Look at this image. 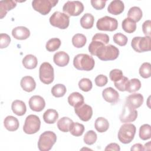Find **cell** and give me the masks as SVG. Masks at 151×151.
Returning a JSON list of instances; mask_svg holds the SVG:
<instances>
[{"instance_id":"obj_1","label":"cell","mask_w":151,"mask_h":151,"mask_svg":"<svg viewBox=\"0 0 151 151\" xmlns=\"http://www.w3.org/2000/svg\"><path fill=\"white\" fill-rule=\"evenodd\" d=\"M95 61L93 57L87 54H78L73 60L74 67L78 70L90 71L93 69Z\"/></svg>"},{"instance_id":"obj_2","label":"cell","mask_w":151,"mask_h":151,"mask_svg":"<svg viewBox=\"0 0 151 151\" xmlns=\"http://www.w3.org/2000/svg\"><path fill=\"white\" fill-rule=\"evenodd\" d=\"M119 55V49L111 44L104 45L100 47L96 53L97 56L102 61H111L116 60Z\"/></svg>"},{"instance_id":"obj_3","label":"cell","mask_w":151,"mask_h":151,"mask_svg":"<svg viewBox=\"0 0 151 151\" xmlns=\"http://www.w3.org/2000/svg\"><path fill=\"white\" fill-rule=\"evenodd\" d=\"M57 141L56 134L51 131H45L40 136L38 147L41 151H48Z\"/></svg>"},{"instance_id":"obj_4","label":"cell","mask_w":151,"mask_h":151,"mask_svg":"<svg viewBox=\"0 0 151 151\" xmlns=\"http://www.w3.org/2000/svg\"><path fill=\"white\" fill-rule=\"evenodd\" d=\"M136 130V127L133 124L126 123L122 125L118 132L119 141L124 144L130 143L134 139Z\"/></svg>"},{"instance_id":"obj_5","label":"cell","mask_w":151,"mask_h":151,"mask_svg":"<svg viewBox=\"0 0 151 151\" xmlns=\"http://www.w3.org/2000/svg\"><path fill=\"white\" fill-rule=\"evenodd\" d=\"M131 45L137 52L149 51L151 50L150 37H135L132 40Z\"/></svg>"},{"instance_id":"obj_6","label":"cell","mask_w":151,"mask_h":151,"mask_svg":"<svg viewBox=\"0 0 151 151\" xmlns=\"http://www.w3.org/2000/svg\"><path fill=\"white\" fill-rule=\"evenodd\" d=\"M39 77L42 83L45 84H51L54 78V68L48 62H44L40 67Z\"/></svg>"},{"instance_id":"obj_7","label":"cell","mask_w":151,"mask_h":151,"mask_svg":"<svg viewBox=\"0 0 151 151\" xmlns=\"http://www.w3.org/2000/svg\"><path fill=\"white\" fill-rule=\"evenodd\" d=\"M50 22L54 27L61 29H65L69 25L70 18L65 13L56 11L50 17Z\"/></svg>"},{"instance_id":"obj_8","label":"cell","mask_w":151,"mask_h":151,"mask_svg":"<svg viewBox=\"0 0 151 151\" xmlns=\"http://www.w3.org/2000/svg\"><path fill=\"white\" fill-rule=\"evenodd\" d=\"M57 0H34L32 2L33 9L43 15L48 14L51 9L58 3Z\"/></svg>"},{"instance_id":"obj_9","label":"cell","mask_w":151,"mask_h":151,"mask_svg":"<svg viewBox=\"0 0 151 151\" xmlns=\"http://www.w3.org/2000/svg\"><path fill=\"white\" fill-rule=\"evenodd\" d=\"M41 121L40 118L36 115L30 114L25 119L23 130L27 134H34L39 131Z\"/></svg>"},{"instance_id":"obj_10","label":"cell","mask_w":151,"mask_h":151,"mask_svg":"<svg viewBox=\"0 0 151 151\" xmlns=\"http://www.w3.org/2000/svg\"><path fill=\"white\" fill-rule=\"evenodd\" d=\"M96 27L100 31H113L118 27V22L116 19L109 16H105L98 19Z\"/></svg>"},{"instance_id":"obj_11","label":"cell","mask_w":151,"mask_h":151,"mask_svg":"<svg viewBox=\"0 0 151 151\" xmlns=\"http://www.w3.org/2000/svg\"><path fill=\"white\" fill-rule=\"evenodd\" d=\"M63 12L70 16H78L84 11V5L78 1H68L63 7Z\"/></svg>"},{"instance_id":"obj_12","label":"cell","mask_w":151,"mask_h":151,"mask_svg":"<svg viewBox=\"0 0 151 151\" xmlns=\"http://www.w3.org/2000/svg\"><path fill=\"white\" fill-rule=\"evenodd\" d=\"M74 111L79 118L84 122H87L90 120L93 115L92 107L84 103L78 107H75Z\"/></svg>"},{"instance_id":"obj_13","label":"cell","mask_w":151,"mask_h":151,"mask_svg":"<svg viewBox=\"0 0 151 151\" xmlns=\"http://www.w3.org/2000/svg\"><path fill=\"white\" fill-rule=\"evenodd\" d=\"M137 117V111L136 109L124 105L122 113L120 115V120L122 123H129L136 120Z\"/></svg>"},{"instance_id":"obj_14","label":"cell","mask_w":151,"mask_h":151,"mask_svg":"<svg viewBox=\"0 0 151 151\" xmlns=\"http://www.w3.org/2000/svg\"><path fill=\"white\" fill-rule=\"evenodd\" d=\"M143 103V96L140 93H133L126 98L125 104L136 109L140 107Z\"/></svg>"},{"instance_id":"obj_15","label":"cell","mask_w":151,"mask_h":151,"mask_svg":"<svg viewBox=\"0 0 151 151\" xmlns=\"http://www.w3.org/2000/svg\"><path fill=\"white\" fill-rule=\"evenodd\" d=\"M29 106L32 110L40 112L44 109L45 106V102L41 96L35 95L32 96L29 99Z\"/></svg>"},{"instance_id":"obj_16","label":"cell","mask_w":151,"mask_h":151,"mask_svg":"<svg viewBox=\"0 0 151 151\" xmlns=\"http://www.w3.org/2000/svg\"><path fill=\"white\" fill-rule=\"evenodd\" d=\"M102 96L105 101L113 104H116L119 100V94L112 87H107L103 90Z\"/></svg>"},{"instance_id":"obj_17","label":"cell","mask_w":151,"mask_h":151,"mask_svg":"<svg viewBox=\"0 0 151 151\" xmlns=\"http://www.w3.org/2000/svg\"><path fill=\"white\" fill-rule=\"evenodd\" d=\"M13 37L17 40H24L27 39L30 35V31L27 27L19 26L14 28L12 31Z\"/></svg>"},{"instance_id":"obj_18","label":"cell","mask_w":151,"mask_h":151,"mask_svg":"<svg viewBox=\"0 0 151 151\" xmlns=\"http://www.w3.org/2000/svg\"><path fill=\"white\" fill-rule=\"evenodd\" d=\"M124 9V3L120 0H114L111 1L107 7L108 12L110 14L114 15L120 14L122 12H123Z\"/></svg>"},{"instance_id":"obj_19","label":"cell","mask_w":151,"mask_h":151,"mask_svg":"<svg viewBox=\"0 0 151 151\" xmlns=\"http://www.w3.org/2000/svg\"><path fill=\"white\" fill-rule=\"evenodd\" d=\"M54 63L59 67L66 66L70 61V57L64 51H58L55 53L53 57Z\"/></svg>"},{"instance_id":"obj_20","label":"cell","mask_w":151,"mask_h":151,"mask_svg":"<svg viewBox=\"0 0 151 151\" xmlns=\"http://www.w3.org/2000/svg\"><path fill=\"white\" fill-rule=\"evenodd\" d=\"M17 1L4 0L0 1V18L2 19L8 11L14 8L17 5Z\"/></svg>"},{"instance_id":"obj_21","label":"cell","mask_w":151,"mask_h":151,"mask_svg":"<svg viewBox=\"0 0 151 151\" xmlns=\"http://www.w3.org/2000/svg\"><path fill=\"white\" fill-rule=\"evenodd\" d=\"M22 88L27 92H31L36 87V83L31 76H25L22 78L20 82Z\"/></svg>"},{"instance_id":"obj_22","label":"cell","mask_w":151,"mask_h":151,"mask_svg":"<svg viewBox=\"0 0 151 151\" xmlns=\"http://www.w3.org/2000/svg\"><path fill=\"white\" fill-rule=\"evenodd\" d=\"M84 97L78 92H73L68 97V102L73 107H77L84 103Z\"/></svg>"},{"instance_id":"obj_23","label":"cell","mask_w":151,"mask_h":151,"mask_svg":"<svg viewBox=\"0 0 151 151\" xmlns=\"http://www.w3.org/2000/svg\"><path fill=\"white\" fill-rule=\"evenodd\" d=\"M11 109L13 113L19 116L24 115L27 111V107L25 103L19 100H14L12 103Z\"/></svg>"},{"instance_id":"obj_24","label":"cell","mask_w":151,"mask_h":151,"mask_svg":"<svg viewBox=\"0 0 151 151\" xmlns=\"http://www.w3.org/2000/svg\"><path fill=\"white\" fill-rule=\"evenodd\" d=\"M4 125L5 127L10 132L17 130L19 126L18 120L12 116H8L5 118Z\"/></svg>"},{"instance_id":"obj_25","label":"cell","mask_w":151,"mask_h":151,"mask_svg":"<svg viewBox=\"0 0 151 151\" xmlns=\"http://www.w3.org/2000/svg\"><path fill=\"white\" fill-rule=\"evenodd\" d=\"M22 64L24 67L29 70L36 68L38 64L37 57L32 54H28L22 59Z\"/></svg>"},{"instance_id":"obj_26","label":"cell","mask_w":151,"mask_h":151,"mask_svg":"<svg viewBox=\"0 0 151 151\" xmlns=\"http://www.w3.org/2000/svg\"><path fill=\"white\" fill-rule=\"evenodd\" d=\"M58 118V113L54 109H48L43 114L44 121L48 124L54 123Z\"/></svg>"},{"instance_id":"obj_27","label":"cell","mask_w":151,"mask_h":151,"mask_svg":"<svg viewBox=\"0 0 151 151\" xmlns=\"http://www.w3.org/2000/svg\"><path fill=\"white\" fill-rule=\"evenodd\" d=\"M73 123V121L67 117L61 118L57 122V127L58 129L63 132H68L70 131V127Z\"/></svg>"},{"instance_id":"obj_28","label":"cell","mask_w":151,"mask_h":151,"mask_svg":"<svg viewBox=\"0 0 151 151\" xmlns=\"http://www.w3.org/2000/svg\"><path fill=\"white\" fill-rule=\"evenodd\" d=\"M94 127L97 132L99 133H103L108 130L109 127V123L106 119L103 117H100L96 120Z\"/></svg>"},{"instance_id":"obj_29","label":"cell","mask_w":151,"mask_h":151,"mask_svg":"<svg viewBox=\"0 0 151 151\" xmlns=\"http://www.w3.org/2000/svg\"><path fill=\"white\" fill-rule=\"evenodd\" d=\"M94 21L93 15L90 13H86L81 18L80 24L84 29H90L93 26Z\"/></svg>"},{"instance_id":"obj_30","label":"cell","mask_w":151,"mask_h":151,"mask_svg":"<svg viewBox=\"0 0 151 151\" xmlns=\"http://www.w3.org/2000/svg\"><path fill=\"white\" fill-rule=\"evenodd\" d=\"M142 15V11L138 6H133L130 8L127 12L128 18L132 19L134 22L139 21L141 19Z\"/></svg>"},{"instance_id":"obj_31","label":"cell","mask_w":151,"mask_h":151,"mask_svg":"<svg viewBox=\"0 0 151 151\" xmlns=\"http://www.w3.org/2000/svg\"><path fill=\"white\" fill-rule=\"evenodd\" d=\"M123 29L127 33H133L136 29V24L133 20L129 18H125L122 24Z\"/></svg>"},{"instance_id":"obj_32","label":"cell","mask_w":151,"mask_h":151,"mask_svg":"<svg viewBox=\"0 0 151 151\" xmlns=\"http://www.w3.org/2000/svg\"><path fill=\"white\" fill-rule=\"evenodd\" d=\"M141 87L140 81L137 78H132L129 80L125 88V91L129 93H133L138 91Z\"/></svg>"},{"instance_id":"obj_33","label":"cell","mask_w":151,"mask_h":151,"mask_svg":"<svg viewBox=\"0 0 151 151\" xmlns=\"http://www.w3.org/2000/svg\"><path fill=\"white\" fill-rule=\"evenodd\" d=\"M87 42L86 36L82 34H76L72 38L73 45L76 48H82Z\"/></svg>"},{"instance_id":"obj_34","label":"cell","mask_w":151,"mask_h":151,"mask_svg":"<svg viewBox=\"0 0 151 151\" xmlns=\"http://www.w3.org/2000/svg\"><path fill=\"white\" fill-rule=\"evenodd\" d=\"M139 137L143 140H146L151 137V126L148 124H144L140 127Z\"/></svg>"},{"instance_id":"obj_35","label":"cell","mask_w":151,"mask_h":151,"mask_svg":"<svg viewBox=\"0 0 151 151\" xmlns=\"http://www.w3.org/2000/svg\"><path fill=\"white\" fill-rule=\"evenodd\" d=\"M61 41L58 38H52L50 39L45 45V48L47 51L53 52L58 50L61 45Z\"/></svg>"},{"instance_id":"obj_36","label":"cell","mask_w":151,"mask_h":151,"mask_svg":"<svg viewBox=\"0 0 151 151\" xmlns=\"http://www.w3.org/2000/svg\"><path fill=\"white\" fill-rule=\"evenodd\" d=\"M67 91L66 87L64 84H57L52 87L51 93L55 97H61L64 96Z\"/></svg>"},{"instance_id":"obj_37","label":"cell","mask_w":151,"mask_h":151,"mask_svg":"<svg viewBox=\"0 0 151 151\" xmlns=\"http://www.w3.org/2000/svg\"><path fill=\"white\" fill-rule=\"evenodd\" d=\"M84 131V126L83 124L76 122L72 124L70 132L71 134L74 136H80L83 134Z\"/></svg>"},{"instance_id":"obj_38","label":"cell","mask_w":151,"mask_h":151,"mask_svg":"<svg viewBox=\"0 0 151 151\" xmlns=\"http://www.w3.org/2000/svg\"><path fill=\"white\" fill-rule=\"evenodd\" d=\"M139 74L144 78H149L151 76V64L149 63H144L139 68Z\"/></svg>"},{"instance_id":"obj_39","label":"cell","mask_w":151,"mask_h":151,"mask_svg":"<svg viewBox=\"0 0 151 151\" xmlns=\"http://www.w3.org/2000/svg\"><path fill=\"white\" fill-rule=\"evenodd\" d=\"M97 136L96 132L93 130H88L84 136V142L88 145H93L97 140Z\"/></svg>"},{"instance_id":"obj_40","label":"cell","mask_w":151,"mask_h":151,"mask_svg":"<svg viewBox=\"0 0 151 151\" xmlns=\"http://www.w3.org/2000/svg\"><path fill=\"white\" fill-rule=\"evenodd\" d=\"M78 87L83 91L87 92L91 90L93 84L91 81L87 78H83L78 82Z\"/></svg>"},{"instance_id":"obj_41","label":"cell","mask_w":151,"mask_h":151,"mask_svg":"<svg viewBox=\"0 0 151 151\" xmlns=\"http://www.w3.org/2000/svg\"><path fill=\"white\" fill-rule=\"evenodd\" d=\"M113 38L114 42L120 46L126 45L128 41L127 37L120 32L115 34L113 35Z\"/></svg>"},{"instance_id":"obj_42","label":"cell","mask_w":151,"mask_h":151,"mask_svg":"<svg viewBox=\"0 0 151 151\" xmlns=\"http://www.w3.org/2000/svg\"><path fill=\"white\" fill-rule=\"evenodd\" d=\"M123 77V72L119 69H113L109 73V77L112 81L116 82L119 81Z\"/></svg>"},{"instance_id":"obj_43","label":"cell","mask_w":151,"mask_h":151,"mask_svg":"<svg viewBox=\"0 0 151 151\" xmlns=\"http://www.w3.org/2000/svg\"><path fill=\"white\" fill-rule=\"evenodd\" d=\"M11 38L10 37L4 33H1L0 34V48H6L10 44Z\"/></svg>"},{"instance_id":"obj_44","label":"cell","mask_w":151,"mask_h":151,"mask_svg":"<svg viewBox=\"0 0 151 151\" xmlns=\"http://www.w3.org/2000/svg\"><path fill=\"white\" fill-rule=\"evenodd\" d=\"M129 81V78L123 76L121 80L118 81L114 82V86L117 89L120 91H124L126 84Z\"/></svg>"},{"instance_id":"obj_45","label":"cell","mask_w":151,"mask_h":151,"mask_svg":"<svg viewBox=\"0 0 151 151\" xmlns=\"http://www.w3.org/2000/svg\"><path fill=\"white\" fill-rule=\"evenodd\" d=\"M92 40H99L103 42L106 45L109 43V37L106 34L97 33L92 38Z\"/></svg>"},{"instance_id":"obj_46","label":"cell","mask_w":151,"mask_h":151,"mask_svg":"<svg viewBox=\"0 0 151 151\" xmlns=\"http://www.w3.org/2000/svg\"><path fill=\"white\" fill-rule=\"evenodd\" d=\"M94 81L96 86L99 87H103L107 83L108 79L106 76L103 74H100L96 77Z\"/></svg>"},{"instance_id":"obj_47","label":"cell","mask_w":151,"mask_h":151,"mask_svg":"<svg viewBox=\"0 0 151 151\" xmlns=\"http://www.w3.org/2000/svg\"><path fill=\"white\" fill-rule=\"evenodd\" d=\"M106 3V1H102V0H91V4L92 6L97 9V10H101L104 8L105 5Z\"/></svg>"},{"instance_id":"obj_48","label":"cell","mask_w":151,"mask_h":151,"mask_svg":"<svg viewBox=\"0 0 151 151\" xmlns=\"http://www.w3.org/2000/svg\"><path fill=\"white\" fill-rule=\"evenodd\" d=\"M150 25H151L150 20H146L142 24V31L146 36L150 37V35H151Z\"/></svg>"},{"instance_id":"obj_49","label":"cell","mask_w":151,"mask_h":151,"mask_svg":"<svg viewBox=\"0 0 151 151\" xmlns=\"http://www.w3.org/2000/svg\"><path fill=\"white\" fill-rule=\"evenodd\" d=\"M120 150V147L119 145L116 143H111L109 144L104 149V150H115L119 151Z\"/></svg>"},{"instance_id":"obj_50","label":"cell","mask_w":151,"mask_h":151,"mask_svg":"<svg viewBox=\"0 0 151 151\" xmlns=\"http://www.w3.org/2000/svg\"><path fill=\"white\" fill-rule=\"evenodd\" d=\"M130 150H144L143 146L140 143H136L132 146Z\"/></svg>"},{"instance_id":"obj_51","label":"cell","mask_w":151,"mask_h":151,"mask_svg":"<svg viewBox=\"0 0 151 151\" xmlns=\"http://www.w3.org/2000/svg\"><path fill=\"white\" fill-rule=\"evenodd\" d=\"M143 150H150V142H149L148 143H147L145 145V146H143Z\"/></svg>"}]
</instances>
